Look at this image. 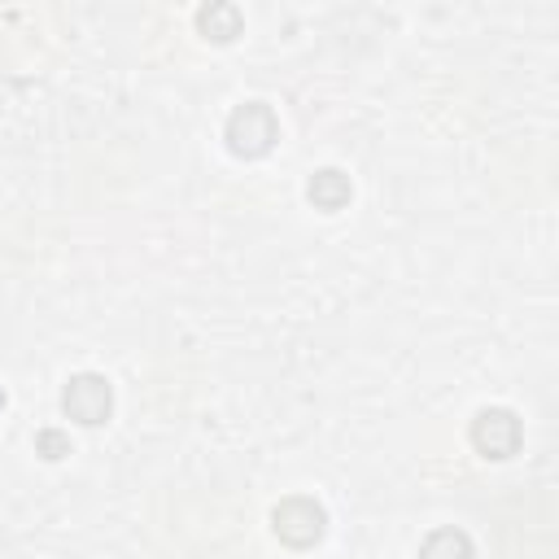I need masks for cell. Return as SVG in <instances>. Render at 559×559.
I'll use <instances>...</instances> for the list:
<instances>
[{"label": "cell", "instance_id": "3", "mask_svg": "<svg viewBox=\"0 0 559 559\" xmlns=\"http://www.w3.org/2000/svg\"><path fill=\"white\" fill-rule=\"evenodd\" d=\"M61 406H66V415L79 419V424H105V415H109V406H114L109 380H105V376H92V371L74 376V380L66 384V393H61Z\"/></svg>", "mask_w": 559, "mask_h": 559}, {"label": "cell", "instance_id": "2", "mask_svg": "<svg viewBox=\"0 0 559 559\" xmlns=\"http://www.w3.org/2000/svg\"><path fill=\"white\" fill-rule=\"evenodd\" d=\"M275 533L288 542V546H314L319 537H323V524H328V515H323V507L314 502V498H284L280 507H275Z\"/></svg>", "mask_w": 559, "mask_h": 559}, {"label": "cell", "instance_id": "4", "mask_svg": "<svg viewBox=\"0 0 559 559\" xmlns=\"http://www.w3.org/2000/svg\"><path fill=\"white\" fill-rule=\"evenodd\" d=\"M472 445L485 454V459H507V454H515V445H520V424H515V415L511 411H480L476 415V424H472Z\"/></svg>", "mask_w": 559, "mask_h": 559}, {"label": "cell", "instance_id": "5", "mask_svg": "<svg viewBox=\"0 0 559 559\" xmlns=\"http://www.w3.org/2000/svg\"><path fill=\"white\" fill-rule=\"evenodd\" d=\"M310 201H314L319 210H341V205L349 201V179H345L341 170H319V175L310 179Z\"/></svg>", "mask_w": 559, "mask_h": 559}, {"label": "cell", "instance_id": "7", "mask_svg": "<svg viewBox=\"0 0 559 559\" xmlns=\"http://www.w3.org/2000/svg\"><path fill=\"white\" fill-rule=\"evenodd\" d=\"M197 22H201V31H205L210 39H218V44H227V39H236V35H240V13H236L231 4L201 9V13H197Z\"/></svg>", "mask_w": 559, "mask_h": 559}, {"label": "cell", "instance_id": "6", "mask_svg": "<svg viewBox=\"0 0 559 559\" xmlns=\"http://www.w3.org/2000/svg\"><path fill=\"white\" fill-rule=\"evenodd\" d=\"M419 559H472V542H467L459 528H437V533L424 542Z\"/></svg>", "mask_w": 559, "mask_h": 559}, {"label": "cell", "instance_id": "1", "mask_svg": "<svg viewBox=\"0 0 559 559\" xmlns=\"http://www.w3.org/2000/svg\"><path fill=\"white\" fill-rule=\"evenodd\" d=\"M275 135H280V122H275L271 105H262V100H249V105L231 109V118H227V148L236 157H262L275 144Z\"/></svg>", "mask_w": 559, "mask_h": 559}, {"label": "cell", "instance_id": "8", "mask_svg": "<svg viewBox=\"0 0 559 559\" xmlns=\"http://www.w3.org/2000/svg\"><path fill=\"white\" fill-rule=\"evenodd\" d=\"M39 450H44V459H61V454H70V441L61 432H39Z\"/></svg>", "mask_w": 559, "mask_h": 559}]
</instances>
